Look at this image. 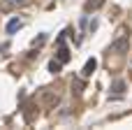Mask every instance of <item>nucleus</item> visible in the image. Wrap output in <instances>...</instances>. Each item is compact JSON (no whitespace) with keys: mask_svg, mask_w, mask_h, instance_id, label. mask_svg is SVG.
<instances>
[{"mask_svg":"<svg viewBox=\"0 0 132 130\" xmlns=\"http://www.w3.org/2000/svg\"><path fill=\"white\" fill-rule=\"evenodd\" d=\"M21 28H23V21H21V19H12V21L7 23V28H5V30H7V35H14V33H16V30H21Z\"/></svg>","mask_w":132,"mask_h":130,"instance_id":"obj_2","label":"nucleus"},{"mask_svg":"<svg viewBox=\"0 0 132 130\" xmlns=\"http://www.w3.org/2000/svg\"><path fill=\"white\" fill-rule=\"evenodd\" d=\"M95 28H97V21H95V19H93V21H90V23H88V30H90V33H93V30H95Z\"/></svg>","mask_w":132,"mask_h":130,"instance_id":"obj_7","label":"nucleus"},{"mask_svg":"<svg viewBox=\"0 0 132 130\" xmlns=\"http://www.w3.org/2000/svg\"><path fill=\"white\" fill-rule=\"evenodd\" d=\"M58 60L65 65V63L70 60V51H67V49H60V51H58Z\"/></svg>","mask_w":132,"mask_h":130,"instance_id":"obj_6","label":"nucleus"},{"mask_svg":"<svg viewBox=\"0 0 132 130\" xmlns=\"http://www.w3.org/2000/svg\"><path fill=\"white\" fill-rule=\"evenodd\" d=\"M7 2H9V5H26L28 0H7Z\"/></svg>","mask_w":132,"mask_h":130,"instance_id":"obj_8","label":"nucleus"},{"mask_svg":"<svg viewBox=\"0 0 132 130\" xmlns=\"http://www.w3.org/2000/svg\"><path fill=\"white\" fill-rule=\"evenodd\" d=\"M95 67H97V60H95V58H88L86 65H84V70H81V74H84V77H90V74L95 72Z\"/></svg>","mask_w":132,"mask_h":130,"instance_id":"obj_3","label":"nucleus"},{"mask_svg":"<svg viewBox=\"0 0 132 130\" xmlns=\"http://www.w3.org/2000/svg\"><path fill=\"white\" fill-rule=\"evenodd\" d=\"M60 67H63V63H60V60H51V63H49V72H53V74H58V72H60Z\"/></svg>","mask_w":132,"mask_h":130,"instance_id":"obj_5","label":"nucleus"},{"mask_svg":"<svg viewBox=\"0 0 132 130\" xmlns=\"http://www.w3.org/2000/svg\"><path fill=\"white\" fill-rule=\"evenodd\" d=\"M111 91H116V93H123V91H125V81H123V79H116V81L111 84Z\"/></svg>","mask_w":132,"mask_h":130,"instance_id":"obj_4","label":"nucleus"},{"mask_svg":"<svg viewBox=\"0 0 132 130\" xmlns=\"http://www.w3.org/2000/svg\"><path fill=\"white\" fill-rule=\"evenodd\" d=\"M130 49V40H128V35H118L114 42H111V51L114 53H125Z\"/></svg>","mask_w":132,"mask_h":130,"instance_id":"obj_1","label":"nucleus"}]
</instances>
